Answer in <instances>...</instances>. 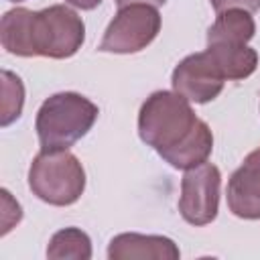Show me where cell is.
<instances>
[{"mask_svg":"<svg viewBox=\"0 0 260 260\" xmlns=\"http://www.w3.org/2000/svg\"><path fill=\"white\" fill-rule=\"evenodd\" d=\"M138 136L162 160L181 171L207 162L213 150L207 122L199 120L191 102L175 89H158L144 100L138 112Z\"/></svg>","mask_w":260,"mask_h":260,"instance_id":"obj_1","label":"cell"},{"mask_svg":"<svg viewBox=\"0 0 260 260\" xmlns=\"http://www.w3.org/2000/svg\"><path fill=\"white\" fill-rule=\"evenodd\" d=\"M2 47L18 57L69 59L85 41L81 16L65 4L43 10L12 8L0 20Z\"/></svg>","mask_w":260,"mask_h":260,"instance_id":"obj_2","label":"cell"},{"mask_svg":"<svg viewBox=\"0 0 260 260\" xmlns=\"http://www.w3.org/2000/svg\"><path fill=\"white\" fill-rule=\"evenodd\" d=\"M98 106L77 91H59L47 98L35 120L41 150H69L98 120Z\"/></svg>","mask_w":260,"mask_h":260,"instance_id":"obj_3","label":"cell"},{"mask_svg":"<svg viewBox=\"0 0 260 260\" xmlns=\"http://www.w3.org/2000/svg\"><path fill=\"white\" fill-rule=\"evenodd\" d=\"M28 187L49 205H73L85 191L83 165L69 150H41L28 167Z\"/></svg>","mask_w":260,"mask_h":260,"instance_id":"obj_4","label":"cell"},{"mask_svg":"<svg viewBox=\"0 0 260 260\" xmlns=\"http://www.w3.org/2000/svg\"><path fill=\"white\" fill-rule=\"evenodd\" d=\"M160 30V14L156 6L134 2L120 6L112 22L108 24L98 51L130 55L146 49Z\"/></svg>","mask_w":260,"mask_h":260,"instance_id":"obj_5","label":"cell"},{"mask_svg":"<svg viewBox=\"0 0 260 260\" xmlns=\"http://www.w3.org/2000/svg\"><path fill=\"white\" fill-rule=\"evenodd\" d=\"M221 173L215 165L203 162L187 169L181 179L179 211L191 225H207L217 217Z\"/></svg>","mask_w":260,"mask_h":260,"instance_id":"obj_6","label":"cell"},{"mask_svg":"<svg viewBox=\"0 0 260 260\" xmlns=\"http://www.w3.org/2000/svg\"><path fill=\"white\" fill-rule=\"evenodd\" d=\"M173 89L195 104H207L215 100L225 83L219 67L211 59L207 51L187 55L179 65L173 69L171 75Z\"/></svg>","mask_w":260,"mask_h":260,"instance_id":"obj_7","label":"cell"},{"mask_svg":"<svg viewBox=\"0 0 260 260\" xmlns=\"http://www.w3.org/2000/svg\"><path fill=\"white\" fill-rule=\"evenodd\" d=\"M228 207L240 219H260V146L228 181Z\"/></svg>","mask_w":260,"mask_h":260,"instance_id":"obj_8","label":"cell"},{"mask_svg":"<svg viewBox=\"0 0 260 260\" xmlns=\"http://www.w3.org/2000/svg\"><path fill=\"white\" fill-rule=\"evenodd\" d=\"M179 246L167 236H144L136 232L118 234L110 240V260H179Z\"/></svg>","mask_w":260,"mask_h":260,"instance_id":"obj_9","label":"cell"},{"mask_svg":"<svg viewBox=\"0 0 260 260\" xmlns=\"http://www.w3.org/2000/svg\"><path fill=\"white\" fill-rule=\"evenodd\" d=\"M219 67L225 81H238L250 77L258 67V53L248 45L236 43H211L205 49Z\"/></svg>","mask_w":260,"mask_h":260,"instance_id":"obj_10","label":"cell"},{"mask_svg":"<svg viewBox=\"0 0 260 260\" xmlns=\"http://www.w3.org/2000/svg\"><path fill=\"white\" fill-rule=\"evenodd\" d=\"M256 32L252 12L244 8H228L217 12L213 24L207 28V45L211 43H236L248 45Z\"/></svg>","mask_w":260,"mask_h":260,"instance_id":"obj_11","label":"cell"},{"mask_svg":"<svg viewBox=\"0 0 260 260\" xmlns=\"http://www.w3.org/2000/svg\"><path fill=\"white\" fill-rule=\"evenodd\" d=\"M47 258L51 260H89L91 258V240L79 228H63L53 234L47 246Z\"/></svg>","mask_w":260,"mask_h":260,"instance_id":"obj_12","label":"cell"},{"mask_svg":"<svg viewBox=\"0 0 260 260\" xmlns=\"http://www.w3.org/2000/svg\"><path fill=\"white\" fill-rule=\"evenodd\" d=\"M2 81V114H0V126L6 128L14 120L20 118L22 106H24V85L20 77L12 71L2 69L0 71Z\"/></svg>","mask_w":260,"mask_h":260,"instance_id":"obj_13","label":"cell"},{"mask_svg":"<svg viewBox=\"0 0 260 260\" xmlns=\"http://www.w3.org/2000/svg\"><path fill=\"white\" fill-rule=\"evenodd\" d=\"M209 4L213 6L215 12H221L228 8H244L248 12L260 10V0H209Z\"/></svg>","mask_w":260,"mask_h":260,"instance_id":"obj_14","label":"cell"},{"mask_svg":"<svg viewBox=\"0 0 260 260\" xmlns=\"http://www.w3.org/2000/svg\"><path fill=\"white\" fill-rule=\"evenodd\" d=\"M65 2L75 6V8H79V10H93V8H98L102 4V0H65Z\"/></svg>","mask_w":260,"mask_h":260,"instance_id":"obj_15","label":"cell"},{"mask_svg":"<svg viewBox=\"0 0 260 260\" xmlns=\"http://www.w3.org/2000/svg\"><path fill=\"white\" fill-rule=\"evenodd\" d=\"M118 6H126V4H134V2H144V4H152V6H162L167 0H114Z\"/></svg>","mask_w":260,"mask_h":260,"instance_id":"obj_16","label":"cell"},{"mask_svg":"<svg viewBox=\"0 0 260 260\" xmlns=\"http://www.w3.org/2000/svg\"><path fill=\"white\" fill-rule=\"evenodd\" d=\"M8 2H22V0H8Z\"/></svg>","mask_w":260,"mask_h":260,"instance_id":"obj_17","label":"cell"}]
</instances>
